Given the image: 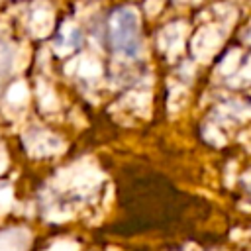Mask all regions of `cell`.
Returning a JSON list of instances; mask_svg holds the SVG:
<instances>
[{
  "label": "cell",
  "instance_id": "cell-2",
  "mask_svg": "<svg viewBox=\"0 0 251 251\" xmlns=\"http://www.w3.org/2000/svg\"><path fill=\"white\" fill-rule=\"evenodd\" d=\"M12 71V49L8 43L0 39V82L10 75Z\"/></svg>",
  "mask_w": 251,
  "mask_h": 251
},
{
  "label": "cell",
  "instance_id": "cell-1",
  "mask_svg": "<svg viewBox=\"0 0 251 251\" xmlns=\"http://www.w3.org/2000/svg\"><path fill=\"white\" fill-rule=\"evenodd\" d=\"M108 35L112 49L126 55L135 57L139 53V20L135 10L131 8H118L112 12L108 22Z\"/></svg>",
  "mask_w": 251,
  "mask_h": 251
}]
</instances>
